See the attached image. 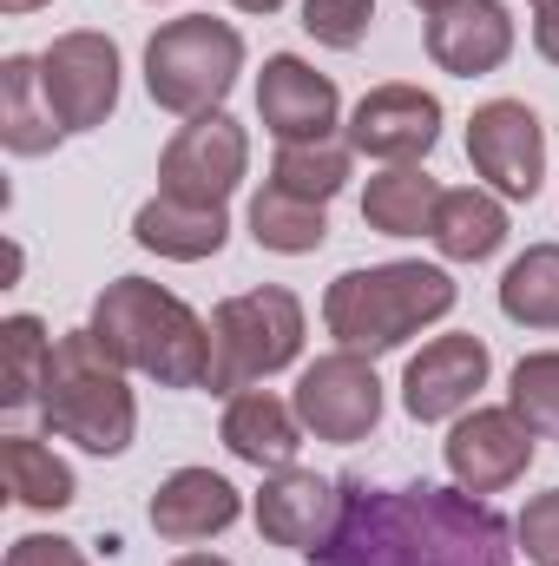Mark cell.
Instances as JSON below:
<instances>
[{"label":"cell","mask_w":559,"mask_h":566,"mask_svg":"<svg viewBox=\"0 0 559 566\" xmlns=\"http://www.w3.org/2000/svg\"><path fill=\"white\" fill-rule=\"evenodd\" d=\"M342 488V527L323 566H514V527L467 488Z\"/></svg>","instance_id":"1"},{"label":"cell","mask_w":559,"mask_h":566,"mask_svg":"<svg viewBox=\"0 0 559 566\" xmlns=\"http://www.w3.org/2000/svg\"><path fill=\"white\" fill-rule=\"evenodd\" d=\"M93 336L106 343L113 363L151 376L158 389L211 382V323L184 296H171L145 277L106 283V296L93 303Z\"/></svg>","instance_id":"2"},{"label":"cell","mask_w":559,"mask_h":566,"mask_svg":"<svg viewBox=\"0 0 559 566\" xmlns=\"http://www.w3.org/2000/svg\"><path fill=\"white\" fill-rule=\"evenodd\" d=\"M454 310V277L434 264H369L342 271L323 296V323L356 356H389L421 323H441Z\"/></svg>","instance_id":"3"},{"label":"cell","mask_w":559,"mask_h":566,"mask_svg":"<svg viewBox=\"0 0 559 566\" xmlns=\"http://www.w3.org/2000/svg\"><path fill=\"white\" fill-rule=\"evenodd\" d=\"M40 416H46L53 434L80 441L86 454H126L133 428H139V402L126 389V363H113L93 329L60 336L46 389H40Z\"/></svg>","instance_id":"4"},{"label":"cell","mask_w":559,"mask_h":566,"mask_svg":"<svg viewBox=\"0 0 559 566\" xmlns=\"http://www.w3.org/2000/svg\"><path fill=\"white\" fill-rule=\"evenodd\" d=\"M244 73V40L238 27L211 20V13H184V20H165L145 46V86L165 113H184V119H204L224 106V93L238 86Z\"/></svg>","instance_id":"5"},{"label":"cell","mask_w":559,"mask_h":566,"mask_svg":"<svg viewBox=\"0 0 559 566\" xmlns=\"http://www.w3.org/2000/svg\"><path fill=\"white\" fill-rule=\"evenodd\" d=\"M296 356H303V303L283 283L224 296L211 310V389L218 396H244L251 382L289 369Z\"/></svg>","instance_id":"6"},{"label":"cell","mask_w":559,"mask_h":566,"mask_svg":"<svg viewBox=\"0 0 559 566\" xmlns=\"http://www.w3.org/2000/svg\"><path fill=\"white\" fill-rule=\"evenodd\" d=\"M244 165H251L244 126L231 113H204V119H191L178 139L158 151V191L178 198V205L224 211V198L244 185Z\"/></svg>","instance_id":"7"},{"label":"cell","mask_w":559,"mask_h":566,"mask_svg":"<svg viewBox=\"0 0 559 566\" xmlns=\"http://www.w3.org/2000/svg\"><path fill=\"white\" fill-rule=\"evenodd\" d=\"M289 409H296V422L309 428L316 441L349 448V441L376 434V422H382V382H376L369 356L336 349V356H316L296 376V402Z\"/></svg>","instance_id":"8"},{"label":"cell","mask_w":559,"mask_h":566,"mask_svg":"<svg viewBox=\"0 0 559 566\" xmlns=\"http://www.w3.org/2000/svg\"><path fill=\"white\" fill-rule=\"evenodd\" d=\"M40 80H46V99H53L60 126L66 133H93L119 106V46L106 33H93V27L60 33L40 53Z\"/></svg>","instance_id":"9"},{"label":"cell","mask_w":559,"mask_h":566,"mask_svg":"<svg viewBox=\"0 0 559 566\" xmlns=\"http://www.w3.org/2000/svg\"><path fill=\"white\" fill-rule=\"evenodd\" d=\"M467 158L474 171L500 191V198H534L540 178H547V133L534 119V106L520 99H487L474 119H467Z\"/></svg>","instance_id":"10"},{"label":"cell","mask_w":559,"mask_h":566,"mask_svg":"<svg viewBox=\"0 0 559 566\" xmlns=\"http://www.w3.org/2000/svg\"><path fill=\"white\" fill-rule=\"evenodd\" d=\"M342 501H349L342 481H323L309 468H277L257 494V527H264V541H277L289 554L323 560L342 527Z\"/></svg>","instance_id":"11"},{"label":"cell","mask_w":559,"mask_h":566,"mask_svg":"<svg viewBox=\"0 0 559 566\" xmlns=\"http://www.w3.org/2000/svg\"><path fill=\"white\" fill-rule=\"evenodd\" d=\"M534 441L540 434L520 422L514 409H474L447 434V474L467 494H500V488H514L534 468Z\"/></svg>","instance_id":"12"},{"label":"cell","mask_w":559,"mask_h":566,"mask_svg":"<svg viewBox=\"0 0 559 566\" xmlns=\"http://www.w3.org/2000/svg\"><path fill=\"white\" fill-rule=\"evenodd\" d=\"M441 139V99L421 86H376L349 113V151L382 158V165H415Z\"/></svg>","instance_id":"13"},{"label":"cell","mask_w":559,"mask_h":566,"mask_svg":"<svg viewBox=\"0 0 559 566\" xmlns=\"http://www.w3.org/2000/svg\"><path fill=\"white\" fill-rule=\"evenodd\" d=\"M487 369H494V356L481 336H434L402 376V402L415 422H454L487 389Z\"/></svg>","instance_id":"14"},{"label":"cell","mask_w":559,"mask_h":566,"mask_svg":"<svg viewBox=\"0 0 559 566\" xmlns=\"http://www.w3.org/2000/svg\"><path fill=\"white\" fill-rule=\"evenodd\" d=\"M257 113H264V126L283 145H316V139L336 133L342 93H336V80H323L296 53H271L264 60V80H257Z\"/></svg>","instance_id":"15"},{"label":"cell","mask_w":559,"mask_h":566,"mask_svg":"<svg viewBox=\"0 0 559 566\" xmlns=\"http://www.w3.org/2000/svg\"><path fill=\"white\" fill-rule=\"evenodd\" d=\"M507 53H514V20L500 0H454L428 13V60L454 80H481L507 66Z\"/></svg>","instance_id":"16"},{"label":"cell","mask_w":559,"mask_h":566,"mask_svg":"<svg viewBox=\"0 0 559 566\" xmlns=\"http://www.w3.org/2000/svg\"><path fill=\"white\" fill-rule=\"evenodd\" d=\"M145 514H151V534H158V541L191 547V541L224 534V527L244 514V501H238V488H231L224 474H211V468H178L171 481H158V494H151Z\"/></svg>","instance_id":"17"},{"label":"cell","mask_w":559,"mask_h":566,"mask_svg":"<svg viewBox=\"0 0 559 566\" xmlns=\"http://www.w3.org/2000/svg\"><path fill=\"white\" fill-rule=\"evenodd\" d=\"M60 139H66V126H60V113L46 99L40 60H27V53L0 60V145L13 158H40V151H53Z\"/></svg>","instance_id":"18"},{"label":"cell","mask_w":559,"mask_h":566,"mask_svg":"<svg viewBox=\"0 0 559 566\" xmlns=\"http://www.w3.org/2000/svg\"><path fill=\"white\" fill-rule=\"evenodd\" d=\"M224 448H231L238 461L277 474V468H296L303 422H296L289 402L264 396V389H244V396H231V409H224Z\"/></svg>","instance_id":"19"},{"label":"cell","mask_w":559,"mask_h":566,"mask_svg":"<svg viewBox=\"0 0 559 566\" xmlns=\"http://www.w3.org/2000/svg\"><path fill=\"white\" fill-rule=\"evenodd\" d=\"M133 238H139L145 251L171 258V264H198V258H218V251H224L231 224H224V211L178 205V198H165V191H158L151 205H139V218H133Z\"/></svg>","instance_id":"20"},{"label":"cell","mask_w":559,"mask_h":566,"mask_svg":"<svg viewBox=\"0 0 559 566\" xmlns=\"http://www.w3.org/2000/svg\"><path fill=\"white\" fill-rule=\"evenodd\" d=\"M428 238H434V251L447 264H481V258H494L507 244V211H500V198L461 185V191H441Z\"/></svg>","instance_id":"21"},{"label":"cell","mask_w":559,"mask_h":566,"mask_svg":"<svg viewBox=\"0 0 559 566\" xmlns=\"http://www.w3.org/2000/svg\"><path fill=\"white\" fill-rule=\"evenodd\" d=\"M434 205H441V185L421 165H389L362 191V224L382 231V238H421L434 224Z\"/></svg>","instance_id":"22"},{"label":"cell","mask_w":559,"mask_h":566,"mask_svg":"<svg viewBox=\"0 0 559 566\" xmlns=\"http://www.w3.org/2000/svg\"><path fill=\"white\" fill-rule=\"evenodd\" d=\"M0 474H7V494H13L20 507H33V514H60V507L80 501L73 468H66L46 441H33V434H7V441H0Z\"/></svg>","instance_id":"23"},{"label":"cell","mask_w":559,"mask_h":566,"mask_svg":"<svg viewBox=\"0 0 559 566\" xmlns=\"http://www.w3.org/2000/svg\"><path fill=\"white\" fill-rule=\"evenodd\" d=\"M251 238L264 251H277V258H309V251H323L329 218H323V205H309V198H296L283 185H264L251 198Z\"/></svg>","instance_id":"24"},{"label":"cell","mask_w":559,"mask_h":566,"mask_svg":"<svg viewBox=\"0 0 559 566\" xmlns=\"http://www.w3.org/2000/svg\"><path fill=\"white\" fill-rule=\"evenodd\" d=\"M53 369V343L40 316H7L0 323V409H33Z\"/></svg>","instance_id":"25"},{"label":"cell","mask_w":559,"mask_h":566,"mask_svg":"<svg viewBox=\"0 0 559 566\" xmlns=\"http://www.w3.org/2000/svg\"><path fill=\"white\" fill-rule=\"evenodd\" d=\"M500 310L527 329H559V244H534L527 258L507 264Z\"/></svg>","instance_id":"26"},{"label":"cell","mask_w":559,"mask_h":566,"mask_svg":"<svg viewBox=\"0 0 559 566\" xmlns=\"http://www.w3.org/2000/svg\"><path fill=\"white\" fill-rule=\"evenodd\" d=\"M271 185L309 198V205H329L342 185H349V145L316 139V145H283L277 165H271Z\"/></svg>","instance_id":"27"},{"label":"cell","mask_w":559,"mask_h":566,"mask_svg":"<svg viewBox=\"0 0 559 566\" xmlns=\"http://www.w3.org/2000/svg\"><path fill=\"white\" fill-rule=\"evenodd\" d=\"M514 416L534 428L540 441H559V349H540V356H520L514 363V389H507Z\"/></svg>","instance_id":"28"},{"label":"cell","mask_w":559,"mask_h":566,"mask_svg":"<svg viewBox=\"0 0 559 566\" xmlns=\"http://www.w3.org/2000/svg\"><path fill=\"white\" fill-rule=\"evenodd\" d=\"M369 20H376V0H303V33L336 46V53L362 46Z\"/></svg>","instance_id":"29"},{"label":"cell","mask_w":559,"mask_h":566,"mask_svg":"<svg viewBox=\"0 0 559 566\" xmlns=\"http://www.w3.org/2000/svg\"><path fill=\"white\" fill-rule=\"evenodd\" d=\"M514 534H520V547H527L534 566H559V488L527 501V514H520Z\"/></svg>","instance_id":"30"},{"label":"cell","mask_w":559,"mask_h":566,"mask_svg":"<svg viewBox=\"0 0 559 566\" xmlns=\"http://www.w3.org/2000/svg\"><path fill=\"white\" fill-rule=\"evenodd\" d=\"M7 566H93L80 554V541H60V534H27L7 547Z\"/></svg>","instance_id":"31"},{"label":"cell","mask_w":559,"mask_h":566,"mask_svg":"<svg viewBox=\"0 0 559 566\" xmlns=\"http://www.w3.org/2000/svg\"><path fill=\"white\" fill-rule=\"evenodd\" d=\"M534 46H540V60H553L559 66V0L540 7V20H534Z\"/></svg>","instance_id":"32"},{"label":"cell","mask_w":559,"mask_h":566,"mask_svg":"<svg viewBox=\"0 0 559 566\" xmlns=\"http://www.w3.org/2000/svg\"><path fill=\"white\" fill-rule=\"evenodd\" d=\"M231 7H244V13H277L283 0H231Z\"/></svg>","instance_id":"33"},{"label":"cell","mask_w":559,"mask_h":566,"mask_svg":"<svg viewBox=\"0 0 559 566\" xmlns=\"http://www.w3.org/2000/svg\"><path fill=\"white\" fill-rule=\"evenodd\" d=\"M171 566H231V560H218V554H184V560H171Z\"/></svg>","instance_id":"34"},{"label":"cell","mask_w":559,"mask_h":566,"mask_svg":"<svg viewBox=\"0 0 559 566\" xmlns=\"http://www.w3.org/2000/svg\"><path fill=\"white\" fill-rule=\"evenodd\" d=\"M7 13H33V7H46V0H0Z\"/></svg>","instance_id":"35"},{"label":"cell","mask_w":559,"mask_h":566,"mask_svg":"<svg viewBox=\"0 0 559 566\" xmlns=\"http://www.w3.org/2000/svg\"><path fill=\"white\" fill-rule=\"evenodd\" d=\"M421 13H441V7H454V0H415Z\"/></svg>","instance_id":"36"},{"label":"cell","mask_w":559,"mask_h":566,"mask_svg":"<svg viewBox=\"0 0 559 566\" xmlns=\"http://www.w3.org/2000/svg\"><path fill=\"white\" fill-rule=\"evenodd\" d=\"M534 7H547V0H534Z\"/></svg>","instance_id":"37"}]
</instances>
